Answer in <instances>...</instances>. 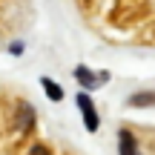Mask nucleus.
Masks as SVG:
<instances>
[{
    "mask_svg": "<svg viewBox=\"0 0 155 155\" xmlns=\"http://www.w3.org/2000/svg\"><path fill=\"white\" fill-rule=\"evenodd\" d=\"M78 104H81L83 118H86V129H89V132H95V129H98V115H95V109H92V101H89L86 95H81V98H78Z\"/></svg>",
    "mask_w": 155,
    "mask_h": 155,
    "instance_id": "obj_1",
    "label": "nucleus"
},
{
    "mask_svg": "<svg viewBox=\"0 0 155 155\" xmlns=\"http://www.w3.org/2000/svg\"><path fill=\"white\" fill-rule=\"evenodd\" d=\"M121 155H135V141L127 129H121Z\"/></svg>",
    "mask_w": 155,
    "mask_h": 155,
    "instance_id": "obj_2",
    "label": "nucleus"
},
{
    "mask_svg": "<svg viewBox=\"0 0 155 155\" xmlns=\"http://www.w3.org/2000/svg\"><path fill=\"white\" fill-rule=\"evenodd\" d=\"M43 89H46V95H49V98H55V101H61V98H63L61 86H55V83H52V81H46V78H43Z\"/></svg>",
    "mask_w": 155,
    "mask_h": 155,
    "instance_id": "obj_3",
    "label": "nucleus"
},
{
    "mask_svg": "<svg viewBox=\"0 0 155 155\" xmlns=\"http://www.w3.org/2000/svg\"><path fill=\"white\" fill-rule=\"evenodd\" d=\"M78 78H81V81H83V83H86V86H98V81H95V78H92V75H89V72H86V69H83V66H81V69H78Z\"/></svg>",
    "mask_w": 155,
    "mask_h": 155,
    "instance_id": "obj_4",
    "label": "nucleus"
},
{
    "mask_svg": "<svg viewBox=\"0 0 155 155\" xmlns=\"http://www.w3.org/2000/svg\"><path fill=\"white\" fill-rule=\"evenodd\" d=\"M26 155H52V152H49V150H46V147H43V144H38V147H32V150H29Z\"/></svg>",
    "mask_w": 155,
    "mask_h": 155,
    "instance_id": "obj_5",
    "label": "nucleus"
}]
</instances>
